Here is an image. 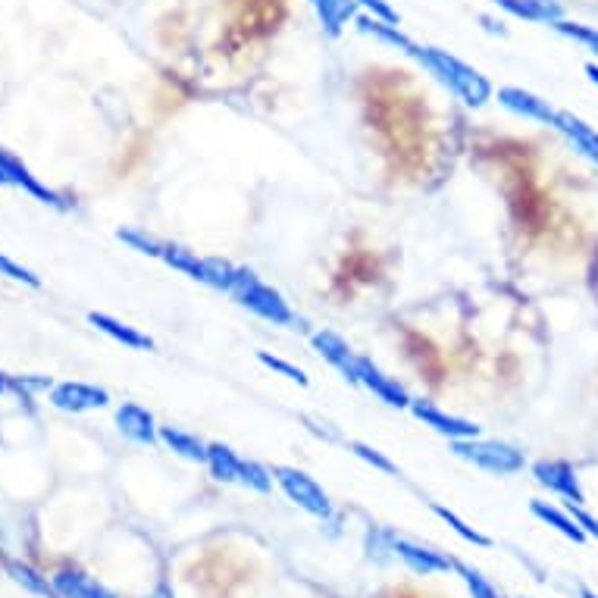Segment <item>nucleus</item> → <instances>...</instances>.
<instances>
[{
    "instance_id": "nucleus-4",
    "label": "nucleus",
    "mask_w": 598,
    "mask_h": 598,
    "mask_svg": "<svg viewBox=\"0 0 598 598\" xmlns=\"http://www.w3.org/2000/svg\"><path fill=\"white\" fill-rule=\"evenodd\" d=\"M273 473V480L279 483V489L289 495L298 508H304L307 514H314V517H323V520H329L332 517V501H329V495L310 480L307 473H301V470H295V467H273L270 470Z\"/></svg>"
},
{
    "instance_id": "nucleus-16",
    "label": "nucleus",
    "mask_w": 598,
    "mask_h": 598,
    "mask_svg": "<svg viewBox=\"0 0 598 598\" xmlns=\"http://www.w3.org/2000/svg\"><path fill=\"white\" fill-rule=\"evenodd\" d=\"M0 166H4V173H7V179L10 182H16V185H22V188H26V191H32V195L35 198H41L44 204H57V207H63V201H60V195H54V191L51 188H44L29 170H26V166H22L16 157H10V154H4V151H0Z\"/></svg>"
},
{
    "instance_id": "nucleus-24",
    "label": "nucleus",
    "mask_w": 598,
    "mask_h": 598,
    "mask_svg": "<svg viewBox=\"0 0 598 598\" xmlns=\"http://www.w3.org/2000/svg\"><path fill=\"white\" fill-rule=\"evenodd\" d=\"M552 29H555V32H561V35H564V38H570V41H577V44L589 47V51L598 57V29H592V26H583V22H577V19H567V16H561L558 22H552Z\"/></svg>"
},
{
    "instance_id": "nucleus-8",
    "label": "nucleus",
    "mask_w": 598,
    "mask_h": 598,
    "mask_svg": "<svg viewBox=\"0 0 598 598\" xmlns=\"http://www.w3.org/2000/svg\"><path fill=\"white\" fill-rule=\"evenodd\" d=\"M110 401V395L98 386H85V382H60V386L51 389V404L60 411H94V408H104Z\"/></svg>"
},
{
    "instance_id": "nucleus-29",
    "label": "nucleus",
    "mask_w": 598,
    "mask_h": 598,
    "mask_svg": "<svg viewBox=\"0 0 598 598\" xmlns=\"http://www.w3.org/2000/svg\"><path fill=\"white\" fill-rule=\"evenodd\" d=\"M0 276H7V279H16V282H26V285H32V289H38L41 285V279L32 273V270H26V267H19V263H13L7 254H0Z\"/></svg>"
},
{
    "instance_id": "nucleus-36",
    "label": "nucleus",
    "mask_w": 598,
    "mask_h": 598,
    "mask_svg": "<svg viewBox=\"0 0 598 598\" xmlns=\"http://www.w3.org/2000/svg\"><path fill=\"white\" fill-rule=\"evenodd\" d=\"M7 389H10V379H7L4 373H0V395H4Z\"/></svg>"
},
{
    "instance_id": "nucleus-1",
    "label": "nucleus",
    "mask_w": 598,
    "mask_h": 598,
    "mask_svg": "<svg viewBox=\"0 0 598 598\" xmlns=\"http://www.w3.org/2000/svg\"><path fill=\"white\" fill-rule=\"evenodd\" d=\"M408 57H414L420 66H426L429 73H433L442 85H448L451 94H458V98L467 107H483L492 98V85L483 73H476L473 66H467L464 60H458L448 51H439V47H426V44H411L408 47Z\"/></svg>"
},
{
    "instance_id": "nucleus-22",
    "label": "nucleus",
    "mask_w": 598,
    "mask_h": 598,
    "mask_svg": "<svg viewBox=\"0 0 598 598\" xmlns=\"http://www.w3.org/2000/svg\"><path fill=\"white\" fill-rule=\"evenodd\" d=\"M533 514L539 517V520H545L548 526H555L558 533H564L567 539H573V542H583L586 539V533L580 530V523L573 520L570 514H564V511H558V508H552V505H545V501H533Z\"/></svg>"
},
{
    "instance_id": "nucleus-19",
    "label": "nucleus",
    "mask_w": 598,
    "mask_h": 598,
    "mask_svg": "<svg viewBox=\"0 0 598 598\" xmlns=\"http://www.w3.org/2000/svg\"><path fill=\"white\" fill-rule=\"evenodd\" d=\"M314 345H317V351L326 357V361H329L332 367H339L345 376L351 373V364H354L357 354L348 348V342H345L342 336H336V332L323 329V332H317V336H314Z\"/></svg>"
},
{
    "instance_id": "nucleus-20",
    "label": "nucleus",
    "mask_w": 598,
    "mask_h": 598,
    "mask_svg": "<svg viewBox=\"0 0 598 598\" xmlns=\"http://www.w3.org/2000/svg\"><path fill=\"white\" fill-rule=\"evenodd\" d=\"M157 436L166 448H173L176 454H182V458H188V461H204L207 458V445L191 433H182V429H176V426H160Z\"/></svg>"
},
{
    "instance_id": "nucleus-17",
    "label": "nucleus",
    "mask_w": 598,
    "mask_h": 598,
    "mask_svg": "<svg viewBox=\"0 0 598 598\" xmlns=\"http://www.w3.org/2000/svg\"><path fill=\"white\" fill-rule=\"evenodd\" d=\"M160 260H166V263H170V267H176L179 273H185V276H191V279H198V282L210 285V263H207V257H198V254H191V251L179 248V245H163Z\"/></svg>"
},
{
    "instance_id": "nucleus-12",
    "label": "nucleus",
    "mask_w": 598,
    "mask_h": 598,
    "mask_svg": "<svg viewBox=\"0 0 598 598\" xmlns=\"http://www.w3.org/2000/svg\"><path fill=\"white\" fill-rule=\"evenodd\" d=\"M116 423H119V433L129 436L138 445H151L157 439L154 417L145 408H138V404H123V408L116 411Z\"/></svg>"
},
{
    "instance_id": "nucleus-30",
    "label": "nucleus",
    "mask_w": 598,
    "mask_h": 598,
    "mask_svg": "<svg viewBox=\"0 0 598 598\" xmlns=\"http://www.w3.org/2000/svg\"><path fill=\"white\" fill-rule=\"evenodd\" d=\"M260 364H267L270 370H276V373H282L285 379H292V382H298V386H307V376L298 370V367H292V364H285V361H279V357H273V354H260Z\"/></svg>"
},
{
    "instance_id": "nucleus-5",
    "label": "nucleus",
    "mask_w": 598,
    "mask_h": 598,
    "mask_svg": "<svg viewBox=\"0 0 598 598\" xmlns=\"http://www.w3.org/2000/svg\"><path fill=\"white\" fill-rule=\"evenodd\" d=\"M348 379L354 382H361V386H367L373 395H379L386 404H392V408H411V395L404 392L395 379H389L386 373H382L373 361H367V357L357 354L354 357V364H351V373Z\"/></svg>"
},
{
    "instance_id": "nucleus-2",
    "label": "nucleus",
    "mask_w": 598,
    "mask_h": 598,
    "mask_svg": "<svg viewBox=\"0 0 598 598\" xmlns=\"http://www.w3.org/2000/svg\"><path fill=\"white\" fill-rule=\"evenodd\" d=\"M226 292H229L238 304H245L248 310H254L257 317L270 320V323H276V326L295 323L292 307L285 304V301L279 298V292H273L270 285H263L251 270L235 267V276H232V282H229Z\"/></svg>"
},
{
    "instance_id": "nucleus-18",
    "label": "nucleus",
    "mask_w": 598,
    "mask_h": 598,
    "mask_svg": "<svg viewBox=\"0 0 598 598\" xmlns=\"http://www.w3.org/2000/svg\"><path fill=\"white\" fill-rule=\"evenodd\" d=\"M310 7L317 10L329 35H339L345 29V22L357 16V0H310Z\"/></svg>"
},
{
    "instance_id": "nucleus-31",
    "label": "nucleus",
    "mask_w": 598,
    "mask_h": 598,
    "mask_svg": "<svg viewBox=\"0 0 598 598\" xmlns=\"http://www.w3.org/2000/svg\"><path fill=\"white\" fill-rule=\"evenodd\" d=\"M351 448H354V454H357V458H364V461H367V464H373L376 470H386V473H398V470H395V464H392L389 458H382V454H379L376 448H370V445H364V442H354Z\"/></svg>"
},
{
    "instance_id": "nucleus-15",
    "label": "nucleus",
    "mask_w": 598,
    "mask_h": 598,
    "mask_svg": "<svg viewBox=\"0 0 598 598\" xmlns=\"http://www.w3.org/2000/svg\"><path fill=\"white\" fill-rule=\"evenodd\" d=\"M88 323L91 326H98L101 332H107L110 339H116V342H123L126 348H135V351H151L154 348V339L151 336H145V332H138L135 326H126V323H119V320H113V317H107V314H88Z\"/></svg>"
},
{
    "instance_id": "nucleus-11",
    "label": "nucleus",
    "mask_w": 598,
    "mask_h": 598,
    "mask_svg": "<svg viewBox=\"0 0 598 598\" xmlns=\"http://www.w3.org/2000/svg\"><path fill=\"white\" fill-rule=\"evenodd\" d=\"M561 135H567L573 141V148L583 151L592 163H598V132L592 126H586L580 116H573L567 110L555 113V123H552Z\"/></svg>"
},
{
    "instance_id": "nucleus-3",
    "label": "nucleus",
    "mask_w": 598,
    "mask_h": 598,
    "mask_svg": "<svg viewBox=\"0 0 598 598\" xmlns=\"http://www.w3.org/2000/svg\"><path fill=\"white\" fill-rule=\"evenodd\" d=\"M454 451L461 454L464 461L476 464L480 470L498 473V476H511L517 470H523V454L514 445L505 442H483L480 436L476 439H454Z\"/></svg>"
},
{
    "instance_id": "nucleus-13",
    "label": "nucleus",
    "mask_w": 598,
    "mask_h": 598,
    "mask_svg": "<svg viewBox=\"0 0 598 598\" xmlns=\"http://www.w3.org/2000/svg\"><path fill=\"white\" fill-rule=\"evenodd\" d=\"M51 583H54L60 598H116V592H110L107 586L85 577V573H79V570H63Z\"/></svg>"
},
{
    "instance_id": "nucleus-33",
    "label": "nucleus",
    "mask_w": 598,
    "mask_h": 598,
    "mask_svg": "<svg viewBox=\"0 0 598 598\" xmlns=\"http://www.w3.org/2000/svg\"><path fill=\"white\" fill-rule=\"evenodd\" d=\"M10 389H16V392H22V395H29V392L54 389V386H51V379H44V376H22L19 382H10Z\"/></svg>"
},
{
    "instance_id": "nucleus-14",
    "label": "nucleus",
    "mask_w": 598,
    "mask_h": 598,
    "mask_svg": "<svg viewBox=\"0 0 598 598\" xmlns=\"http://www.w3.org/2000/svg\"><path fill=\"white\" fill-rule=\"evenodd\" d=\"M495 7H501L505 13L526 19V22H545V26H552L564 16V10L555 4V0H495Z\"/></svg>"
},
{
    "instance_id": "nucleus-25",
    "label": "nucleus",
    "mask_w": 598,
    "mask_h": 598,
    "mask_svg": "<svg viewBox=\"0 0 598 598\" xmlns=\"http://www.w3.org/2000/svg\"><path fill=\"white\" fill-rule=\"evenodd\" d=\"M454 570H458V573H461V580L467 583L470 598H501L498 589H495V586H492V583H489L476 567H470V564H464V561H454Z\"/></svg>"
},
{
    "instance_id": "nucleus-27",
    "label": "nucleus",
    "mask_w": 598,
    "mask_h": 598,
    "mask_svg": "<svg viewBox=\"0 0 598 598\" xmlns=\"http://www.w3.org/2000/svg\"><path fill=\"white\" fill-rule=\"evenodd\" d=\"M116 238H119V242H126L129 248H135V251H141V254H148V257H160V251H163V242H157V238H151V235H145V232H138V229H119Z\"/></svg>"
},
{
    "instance_id": "nucleus-26",
    "label": "nucleus",
    "mask_w": 598,
    "mask_h": 598,
    "mask_svg": "<svg viewBox=\"0 0 598 598\" xmlns=\"http://www.w3.org/2000/svg\"><path fill=\"white\" fill-rule=\"evenodd\" d=\"M238 483L248 486V489H257V492H270L273 473H270L267 467L254 464V461H242V473H238Z\"/></svg>"
},
{
    "instance_id": "nucleus-9",
    "label": "nucleus",
    "mask_w": 598,
    "mask_h": 598,
    "mask_svg": "<svg viewBox=\"0 0 598 598\" xmlns=\"http://www.w3.org/2000/svg\"><path fill=\"white\" fill-rule=\"evenodd\" d=\"M533 473H536V480L542 486L564 495L570 505H586V495H583L580 480H577V473H573L570 464H564V461H539L533 467Z\"/></svg>"
},
{
    "instance_id": "nucleus-23",
    "label": "nucleus",
    "mask_w": 598,
    "mask_h": 598,
    "mask_svg": "<svg viewBox=\"0 0 598 598\" xmlns=\"http://www.w3.org/2000/svg\"><path fill=\"white\" fill-rule=\"evenodd\" d=\"M7 570H10V577H13L22 589H29L32 595H41V598H60L57 589H54V583H47V580L41 577V573H35L32 567L19 564V561H10Z\"/></svg>"
},
{
    "instance_id": "nucleus-21",
    "label": "nucleus",
    "mask_w": 598,
    "mask_h": 598,
    "mask_svg": "<svg viewBox=\"0 0 598 598\" xmlns=\"http://www.w3.org/2000/svg\"><path fill=\"white\" fill-rule=\"evenodd\" d=\"M207 467L213 473V480L220 483H238V473H242V461L235 458V451L226 445H207Z\"/></svg>"
},
{
    "instance_id": "nucleus-37",
    "label": "nucleus",
    "mask_w": 598,
    "mask_h": 598,
    "mask_svg": "<svg viewBox=\"0 0 598 598\" xmlns=\"http://www.w3.org/2000/svg\"><path fill=\"white\" fill-rule=\"evenodd\" d=\"M583 598H598L595 592H589V589H583Z\"/></svg>"
},
{
    "instance_id": "nucleus-32",
    "label": "nucleus",
    "mask_w": 598,
    "mask_h": 598,
    "mask_svg": "<svg viewBox=\"0 0 598 598\" xmlns=\"http://www.w3.org/2000/svg\"><path fill=\"white\" fill-rule=\"evenodd\" d=\"M357 7H364L367 16H373V19H382V22H392V26H398V13L386 4V0H357Z\"/></svg>"
},
{
    "instance_id": "nucleus-28",
    "label": "nucleus",
    "mask_w": 598,
    "mask_h": 598,
    "mask_svg": "<svg viewBox=\"0 0 598 598\" xmlns=\"http://www.w3.org/2000/svg\"><path fill=\"white\" fill-rule=\"evenodd\" d=\"M433 511L451 526V530L454 533H458L461 539H467V542H473V545H489V536H483V533H476L473 530V526H467L458 514H454V511H448V508H442V505H433Z\"/></svg>"
},
{
    "instance_id": "nucleus-35",
    "label": "nucleus",
    "mask_w": 598,
    "mask_h": 598,
    "mask_svg": "<svg viewBox=\"0 0 598 598\" xmlns=\"http://www.w3.org/2000/svg\"><path fill=\"white\" fill-rule=\"evenodd\" d=\"M586 76L592 85H598V63H586Z\"/></svg>"
},
{
    "instance_id": "nucleus-6",
    "label": "nucleus",
    "mask_w": 598,
    "mask_h": 598,
    "mask_svg": "<svg viewBox=\"0 0 598 598\" xmlns=\"http://www.w3.org/2000/svg\"><path fill=\"white\" fill-rule=\"evenodd\" d=\"M392 552L395 558H401L404 564H408L414 573H420V577H433V573H448L454 567L451 558L433 552V548H426V545H417L411 539H401V536H392Z\"/></svg>"
},
{
    "instance_id": "nucleus-34",
    "label": "nucleus",
    "mask_w": 598,
    "mask_h": 598,
    "mask_svg": "<svg viewBox=\"0 0 598 598\" xmlns=\"http://www.w3.org/2000/svg\"><path fill=\"white\" fill-rule=\"evenodd\" d=\"M570 517L580 523V530H583L586 536L598 539V520H595L592 514H586V511H583V505H570Z\"/></svg>"
},
{
    "instance_id": "nucleus-10",
    "label": "nucleus",
    "mask_w": 598,
    "mask_h": 598,
    "mask_svg": "<svg viewBox=\"0 0 598 598\" xmlns=\"http://www.w3.org/2000/svg\"><path fill=\"white\" fill-rule=\"evenodd\" d=\"M498 104L514 110V113H520V116H526V119H533V123H545V126H552L555 123V113H558L548 101L536 98V94L523 91V88H514V85L498 88Z\"/></svg>"
},
{
    "instance_id": "nucleus-7",
    "label": "nucleus",
    "mask_w": 598,
    "mask_h": 598,
    "mask_svg": "<svg viewBox=\"0 0 598 598\" xmlns=\"http://www.w3.org/2000/svg\"><path fill=\"white\" fill-rule=\"evenodd\" d=\"M411 411L417 420H423L426 426H433L436 433L448 436L451 442L454 439H476L480 436V426L470 423V420H461V417H454V414H445L439 411L436 404H429V401H414L411 398Z\"/></svg>"
}]
</instances>
